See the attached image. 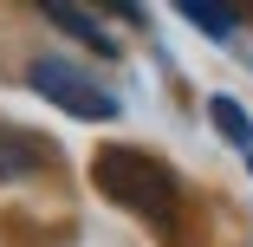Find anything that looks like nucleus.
Listing matches in <instances>:
<instances>
[{
  "instance_id": "1",
  "label": "nucleus",
  "mask_w": 253,
  "mask_h": 247,
  "mask_svg": "<svg viewBox=\"0 0 253 247\" xmlns=\"http://www.w3.org/2000/svg\"><path fill=\"white\" fill-rule=\"evenodd\" d=\"M91 176H97V189H104L117 208L156 221V228L175 221V208H182L175 169H169L163 156H149V150H130V143H104V150L91 156Z\"/></svg>"
},
{
  "instance_id": "2",
  "label": "nucleus",
  "mask_w": 253,
  "mask_h": 247,
  "mask_svg": "<svg viewBox=\"0 0 253 247\" xmlns=\"http://www.w3.org/2000/svg\"><path fill=\"white\" fill-rule=\"evenodd\" d=\"M26 85L45 98V104H59V111H72V117H84V124H111L124 104H117V91L111 85H97L78 59H59V52H45V59H33L26 65Z\"/></svg>"
},
{
  "instance_id": "3",
  "label": "nucleus",
  "mask_w": 253,
  "mask_h": 247,
  "mask_svg": "<svg viewBox=\"0 0 253 247\" xmlns=\"http://www.w3.org/2000/svg\"><path fill=\"white\" fill-rule=\"evenodd\" d=\"M45 20L52 26H65L72 39H84L97 59H117V33L104 26V20H91V13H78V7H65V0H45Z\"/></svg>"
},
{
  "instance_id": "4",
  "label": "nucleus",
  "mask_w": 253,
  "mask_h": 247,
  "mask_svg": "<svg viewBox=\"0 0 253 247\" xmlns=\"http://www.w3.org/2000/svg\"><path fill=\"white\" fill-rule=\"evenodd\" d=\"M39 137H26V130H13V124H0V182H26L39 163Z\"/></svg>"
},
{
  "instance_id": "5",
  "label": "nucleus",
  "mask_w": 253,
  "mask_h": 247,
  "mask_svg": "<svg viewBox=\"0 0 253 247\" xmlns=\"http://www.w3.org/2000/svg\"><path fill=\"white\" fill-rule=\"evenodd\" d=\"M208 117H214V130L234 143V150H253V117H247V104H240V98L214 91V98H208Z\"/></svg>"
},
{
  "instance_id": "6",
  "label": "nucleus",
  "mask_w": 253,
  "mask_h": 247,
  "mask_svg": "<svg viewBox=\"0 0 253 247\" xmlns=\"http://www.w3.org/2000/svg\"><path fill=\"white\" fill-rule=\"evenodd\" d=\"M182 20L201 26V33H214V39H234V26H240V13L221 7V0H182Z\"/></svg>"
},
{
  "instance_id": "7",
  "label": "nucleus",
  "mask_w": 253,
  "mask_h": 247,
  "mask_svg": "<svg viewBox=\"0 0 253 247\" xmlns=\"http://www.w3.org/2000/svg\"><path fill=\"white\" fill-rule=\"evenodd\" d=\"M247 169H253V150H247Z\"/></svg>"
}]
</instances>
